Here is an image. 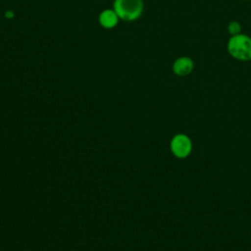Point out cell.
<instances>
[{"mask_svg":"<svg viewBox=\"0 0 251 251\" xmlns=\"http://www.w3.org/2000/svg\"><path fill=\"white\" fill-rule=\"evenodd\" d=\"M120 18L113 9H105L98 16V22L100 25L106 29H111L117 26Z\"/></svg>","mask_w":251,"mask_h":251,"instance_id":"277c9868","label":"cell"},{"mask_svg":"<svg viewBox=\"0 0 251 251\" xmlns=\"http://www.w3.org/2000/svg\"><path fill=\"white\" fill-rule=\"evenodd\" d=\"M5 16H6V18L11 19V18H13V17H14V13H13V12H11V11H7V12L5 13Z\"/></svg>","mask_w":251,"mask_h":251,"instance_id":"52a82bcc","label":"cell"},{"mask_svg":"<svg viewBox=\"0 0 251 251\" xmlns=\"http://www.w3.org/2000/svg\"><path fill=\"white\" fill-rule=\"evenodd\" d=\"M227 50L237 60H251V38L243 34L233 35L227 43Z\"/></svg>","mask_w":251,"mask_h":251,"instance_id":"7a4b0ae2","label":"cell"},{"mask_svg":"<svg viewBox=\"0 0 251 251\" xmlns=\"http://www.w3.org/2000/svg\"><path fill=\"white\" fill-rule=\"evenodd\" d=\"M172 151L176 157H186L191 151V142L188 137L183 134L175 136L172 141Z\"/></svg>","mask_w":251,"mask_h":251,"instance_id":"3957f363","label":"cell"},{"mask_svg":"<svg viewBox=\"0 0 251 251\" xmlns=\"http://www.w3.org/2000/svg\"><path fill=\"white\" fill-rule=\"evenodd\" d=\"M113 10L120 20L133 22L140 18L143 12L142 0H114Z\"/></svg>","mask_w":251,"mask_h":251,"instance_id":"6da1fadb","label":"cell"},{"mask_svg":"<svg viewBox=\"0 0 251 251\" xmlns=\"http://www.w3.org/2000/svg\"><path fill=\"white\" fill-rule=\"evenodd\" d=\"M192 69H193V62L188 57H180L173 65L174 73L180 76L190 74Z\"/></svg>","mask_w":251,"mask_h":251,"instance_id":"5b68a950","label":"cell"},{"mask_svg":"<svg viewBox=\"0 0 251 251\" xmlns=\"http://www.w3.org/2000/svg\"><path fill=\"white\" fill-rule=\"evenodd\" d=\"M228 30L232 35H237L240 31V25L236 22H232L228 25Z\"/></svg>","mask_w":251,"mask_h":251,"instance_id":"8992f818","label":"cell"}]
</instances>
